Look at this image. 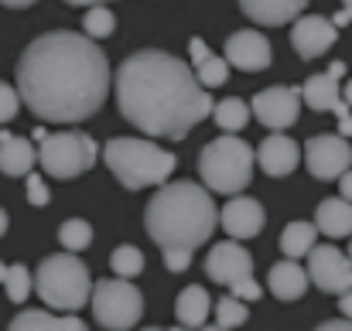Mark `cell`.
Segmentation results:
<instances>
[{"mask_svg": "<svg viewBox=\"0 0 352 331\" xmlns=\"http://www.w3.org/2000/svg\"><path fill=\"white\" fill-rule=\"evenodd\" d=\"M226 65L230 69H239V72H263L270 69V41L263 31H233L226 38V52H223Z\"/></svg>", "mask_w": 352, "mask_h": 331, "instance_id": "12", "label": "cell"}, {"mask_svg": "<svg viewBox=\"0 0 352 331\" xmlns=\"http://www.w3.org/2000/svg\"><path fill=\"white\" fill-rule=\"evenodd\" d=\"M339 308H342V318L352 321V290H346V294L339 297Z\"/></svg>", "mask_w": 352, "mask_h": 331, "instance_id": "40", "label": "cell"}, {"mask_svg": "<svg viewBox=\"0 0 352 331\" xmlns=\"http://www.w3.org/2000/svg\"><path fill=\"white\" fill-rule=\"evenodd\" d=\"M349 260H352V246H349Z\"/></svg>", "mask_w": 352, "mask_h": 331, "instance_id": "47", "label": "cell"}, {"mask_svg": "<svg viewBox=\"0 0 352 331\" xmlns=\"http://www.w3.org/2000/svg\"><path fill=\"white\" fill-rule=\"evenodd\" d=\"M315 229L325 232L329 239L352 236V202L346 198H325L315 212Z\"/></svg>", "mask_w": 352, "mask_h": 331, "instance_id": "24", "label": "cell"}, {"mask_svg": "<svg viewBox=\"0 0 352 331\" xmlns=\"http://www.w3.org/2000/svg\"><path fill=\"white\" fill-rule=\"evenodd\" d=\"M7 222H10V219H7V212H3V209H0V236H3V232H7Z\"/></svg>", "mask_w": 352, "mask_h": 331, "instance_id": "41", "label": "cell"}, {"mask_svg": "<svg viewBox=\"0 0 352 331\" xmlns=\"http://www.w3.org/2000/svg\"><path fill=\"white\" fill-rule=\"evenodd\" d=\"M161 256H164V266L171 273H182L192 266V249H161Z\"/></svg>", "mask_w": 352, "mask_h": 331, "instance_id": "34", "label": "cell"}, {"mask_svg": "<svg viewBox=\"0 0 352 331\" xmlns=\"http://www.w3.org/2000/svg\"><path fill=\"white\" fill-rule=\"evenodd\" d=\"M199 331H223V328H216V325H212V328H209V325H206V328H199Z\"/></svg>", "mask_w": 352, "mask_h": 331, "instance_id": "44", "label": "cell"}, {"mask_svg": "<svg viewBox=\"0 0 352 331\" xmlns=\"http://www.w3.org/2000/svg\"><path fill=\"white\" fill-rule=\"evenodd\" d=\"M144 225L161 249H199L216 232L219 209L202 185L168 181L151 195Z\"/></svg>", "mask_w": 352, "mask_h": 331, "instance_id": "3", "label": "cell"}, {"mask_svg": "<svg viewBox=\"0 0 352 331\" xmlns=\"http://www.w3.org/2000/svg\"><path fill=\"white\" fill-rule=\"evenodd\" d=\"M89 308L96 315V325H103L107 331H130L144 315V294L130 280L107 277L93 284Z\"/></svg>", "mask_w": 352, "mask_h": 331, "instance_id": "8", "label": "cell"}, {"mask_svg": "<svg viewBox=\"0 0 352 331\" xmlns=\"http://www.w3.org/2000/svg\"><path fill=\"white\" fill-rule=\"evenodd\" d=\"M3 290H7V297H10L14 304H24V301L31 297V290H34V273H31L24 263H14V266H7Z\"/></svg>", "mask_w": 352, "mask_h": 331, "instance_id": "28", "label": "cell"}, {"mask_svg": "<svg viewBox=\"0 0 352 331\" xmlns=\"http://www.w3.org/2000/svg\"><path fill=\"white\" fill-rule=\"evenodd\" d=\"M308 284H315L325 294H346L352 290V260L339 246H318L308 253Z\"/></svg>", "mask_w": 352, "mask_h": 331, "instance_id": "10", "label": "cell"}, {"mask_svg": "<svg viewBox=\"0 0 352 331\" xmlns=\"http://www.w3.org/2000/svg\"><path fill=\"white\" fill-rule=\"evenodd\" d=\"M113 86L107 52L79 31L34 38L17 62V96L45 123H82L103 110Z\"/></svg>", "mask_w": 352, "mask_h": 331, "instance_id": "1", "label": "cell"}, {"mask_svg": "<svg viewBox=\"0 0 352 331\" xmlns=\"http://www.w3.org/2000/svg\"><path fill=\"white\" fill-rule=\"evenodd\" d=\"M315 331H352V321H346V318H336V321H322Z\"/></svg>", "mask_w": 352, "mask_h": 331, "instance_id": "36", "label": "cell"}, {"mask_svg": "<svg viewBox=\"0 0 352 331\" xmlns=\"http://www.w3.org/2000/svg\"><path fill=\"white\" fill-rule=\"evenodd\" d=\"M346 106H349V110H352V79H349V82H346Z\"/></svg>", "mask_w": 352, "mask_h": 331, "instance_id": "42", "label": "cell"}, {"mask_svg": "<svg viewBox=\"0 0 352 331\" xmlns=\"http://www.w3.org/2000/svg\"><path fill=\"white\" fill-rule=\"evenodd\" d=\"M38 164V147L28 137H14V133H0V171L7 178H28L34 174Z\"/></svg>", "mask_w": 352, "mask_h": 331, "instance_id": "18", "label": "cell"}, {"mask_svg": "<svg viewBox=\"0 0 352 331\" xmlns=\"http://www.w3.org/2000/svg\"><path fill=\"white\" fill-rule=\"evenodd\" d=\"M230 297L236 301H243V304H250V301H260V284L253 280V277H246V280H239L230 287Z\"/></svg>", "mask_w": 352, "mask_h": 331, "instance_id": "35", "label": "cell"}, {"mask_svg": "<svg viewBox=\"0 0 352 331\" xmlns=\"http://www.w3.org/2000/svg\"><path fill=\"white\" fill-rule=\"evenodd\" d=\"M103 161L113 171V178L130 192H140V188H151V185L161 188V185H168V178L178 168V157L168 147H161L154 140H140V137L107 140Z\"/></svg>", "mask_w": 352, "mask_h": 331, "instance_id": "4", "label": "cell"}, {"mask_svg": "<svg viewBox=\"0 0 352 331\" xmlns=\"http://www.w3.org/2000/svg\"><path fill=\"white\" fill-rule=\"evenodd\" d=\"M256 161H260V171L270 174V178H287L298 164H301V147L298 140H291L287 133H270L260 150H256Z\"/></svg>", "mask_w": 352, "mask_h": 331, "instance_id": "17", "label": "cell"}, {"mask_svg": "<svg viewBox=\"0 0 352 331\" xmlns=\"http://www.w3.org/2000/svg\"><path fill=\"white\" fill-rule=\"evenodd\" d=\"M308 290V270L298 260H280L270 266V294L277 301H298Z\"/></svg>", "mask_w": 352, "mask_h": 331, "instance_id": "22", "label": "cell"}, {"mask_svg": "<svg viewBox=\"0 0 352 331\" xmlns=\"http://www.w3.org/2000/svg\"><path fill=\"white\" fill-rule=\"evenodd\" d=\"M58 242H62L65 253H79L93 242V225L86 219H65L58 229Z\"/></svg>", "mask_w": 352, "mask_h": 331, "instance_id": "29", "label": "cell"}, {"mask_svg": "<svg viewBox=\"0 0 352 331\" xmlns=\"http://www.w3.org/2000/svg\"><path fill=\"white\" fill-rule=\"evenodd\" d=\"M219 225L226 229V236L236 239V242H239V239H253V236L263 232L267 212H263V205H260L256 198L236 195V198H230V202L219 209Z\"/></svg>", "mask_w": 352, "mask_h": 331, "instance_id": "15", "label": "cell"}, {"mask_svg": "<svg viewBox=\"0 0 352 331\" xmlns=\"http://www.w3.org/2000/svg\"><path fill=\"white\" fill-rule=\"evenodd\" d=\"M212 311H216V328L230 331V328H239L246 318H250V308L243 304V301H236V297H219V301H212Z\"/></svg>", "mask_w": 352, "mask_h": 331, "instance_id": "31", "label": "cell"}, {"mask_svg": "<svg viewBox=\"0 0 352 331\" xmlns=\"http://www.w3.org/2000/svg\"><path fill=\"white\" fill-rule=\"evenodd\" d=\"M342 76H346V65L342 62H332L329 72H318V76L305 79L301 103H308L315 113H336L346 103L342 100Z\"/></svg>", "mask_w": 352, "mask_h": 331, "instance_id": "16", "label": "cell"}, {"mask_svg": "<svg viewBox=\"0 0 352 331\" xmlns=\"http://www.w3.org/2000/svg\"><path fill=\"white\" fill-rule=\"evenodd\" d=\"M332 24H336V31H339V27H346V24H352V0L339 10V14H336V17H332Z\"/></svg>", "mask_w": 352, "mask_h": 331, "instance_id": "37", "label": "cell"}, {"mask_svg": "<svg viewBox=\"0 0 352 331\" xmlns=\"http://www.w3.org/2000/svg\"><path fill=\"white\" fill-rule=\"evenodd\" d=\"M34 290L52 311L76 315L93 297V277L76 253H52L34 270Z\"/></svg>", "mask_w": 352, "mask_h": 331, "instance_id": "5", "label": "cell"}, {"mask_svg": "<svg viewBox=\"0 0 352 331\" xmlns=\"http://www.w3.org/2000/svg\"><path fill=\"white\" fill-rule=\"evenodd\" d=\"M339 198L352 202V171H346V174L339 178Z\"/></svg>", "mask_w": 352, "mask_h": 331, "instance_id": "38", "label": "cell"}, {"mask_svg": "<svg viewBox=\"0 0 352 331\" xmlns=\"http://www.w3.org/2000/svg\"><path fill=\"white\" fill-rule=\"evenodd\" d=\"M82 31H86L89 41L110 38V34L117 31V14H113L110 7H103V3H93V7L82 14Z\"/></svg>", "mask_w": 352, "mask_h": 331, "instance_id": "27", "label": "cell"}, {"mask_svg": "<svg viewBox=\"0 0 352 331\" xmlns=\"http://www.w3.org/2000/svg\"><path fill=\"white\" fill-rule=\"evenodd\" d=\"M188 58H192V72H195V79H199V86H202L206 93L226 82V76H230L226 58L216 55L202 38H192V41H188Z\"/></svg>", "mask_w": 352, "mask_h": 331, "instance_id": "19", "label": "cell"}, {"mask_svg": "<svg viewBox=\"0 0 352 331\" xmlns=\"http://www.w3.org/2000/svg\"><path fill=\"white\" fill-rule=\"evenodd\" d=\"M206 273L223 284V287H233L239 280L253 277V256L250 249H243L236 239H226V242H216L206 256Z\"/></svg>", "mask_w": 352, "mask_h": 331, "instance_id": "13", "label": "cell"}, {"mask_svg": "<svg viewBox=\"0 0 352 331\" xmlns=\"http://www.w3.org/2000/svg\"><path fill=\"white\" fill-rule=\"evenodd\" d=\"M243 14L263 27H280L305 14V0H243Z\"/></svg>", "mask_w": 352, "mask_h": 331, "instance_id": "20", "label": "cell"}, {"mask_svg": "<svg viewBox=\"0 0 352 331\" xmlns=\"http://www.w3.org/2000/svg\"><path fill=\"white\" fill-rule=\"evenodd\" d=\"M144 331H164V328H144Z\"/></svg>", "mask_w": 352, "mask_h": 331, "instance_id": "46", "label": "cell"}, {"mask_svg": "<svg viewBox=\"0 0 352 331\" xmlns=\"http://www.w3.org/2000/svg\"><path fill=\"white\" fill-rule=\"evenodd\" d=\"M315 222H287V229L280 232V253L287 260H301L315 249Z\"/></svg>", "mask_w": 352, "mask_h": 331, "instance_id": "25", "label": "cell"}, {"mask_svg": "<svg viewBox=\"0 0 352 331\" xmlns=\"http://www.w3.org/2000/svg\"><path fill=\"white\" fill-rule=\"evenodd\" d=\"M212 119L219 123V130H226V133L233 137V133H239V130L250 123V106H246L243 100H236V96H226V100L216 103Z\"/></svg>", "mask_w": 352, "mask_h": 331, "instance_id": "26", "label": "cell"}, {"mask_svg": "<svg viewBox=\"0 0 352 331\" xmlns=\"http://www.w3.org/2000/svg\"><path fill=\"white\" fill-rule=\"evenodd\" d=\"M17 113H21V96H17V89H14L10 82L0 79V126L10 123Z\"/></svg>", "mask_w": 352, "mask_h": 331, "instance_id": "32", "label": "cell"}, {"mask_svg": "<svg viewBox=\"0 0 352 331\" xmlns=\"http://www.w3.org/2000/svg\"><path fill=\"white\" fill-rule=\"evenodd\" d=\"M253 164H256V150L246 140L230 137V133L209 140L199 154V174L206 181V192L233 195V198L250 185Z\"/></svg>", "mask_w": 352, "mask_h": 331, "instance_id": "6", "label": "cell"}, {"mask_svg": "<svg viewBox=\"0 0 352 331\" xmlns=\"http://www.w3.org/2000/svg\"><path fill=\"white\" fill-rule=\"evenodd\" d=\"M305 164L311 178L318 181H339L346 171H352V147L339 133H318L305 144Z\"/></svg>", "mask_w": 352, "mask_h": 331, "instance_id": "9", "label": "cell"}, {"mask_svg": "<svg viewBox=\"0 0 352 331\" xmlns=\"http://www.w3.org/2000/svg\"><path fill=\"white\" fill-rule=\"evenodd\" d=\"M110 270L117 273L120 280H130V277H137L140 270H144V253L137 249V246H130V242H123L113 249V256H110Z\"/></svg>", "mask_w": 352, "mask_h": 331, "instance_id": "30", "label": "cell"}, {"mask_svg": "<svg viewBox=\"0 0 352 331\" xmlns=\"http://www.w3.org/2000/svg\"><path fill=\"white\" fill-rule=\"evenodd\" d=\"M7 280V263H0V284Z\"/></svg>", "mask_w": 352, "mask_h": 331, "instance_id": "43", "label": "cell"}, {"mask_svg": "<svg viewBox=\"0 0 352 331\" xmlns=\"http://www.w3.org/2000/svg\"><path fill=\"white\" fill-rule=\"evenodd\" d=\"M113 93L123 119L157 140H182L216 110L212 96L199 86L192 65L168 52L144 48L123 58L113 76Z\"/></svg>", "mask_w": 352, "mask_h": 331, "instance_id": "2", "label": "cell"}, {"mask_svg": "<svg viewBox=\"0 0 352 331\" xmlns=\"http://www.w3.org/2000/svg\"><path fill=\"white\" fill-rule=\"evenodd\" d=\"M31 140H38V161H41V171L52 174V178H79L86 174L100 150H96V140L82 130H58V133H48L41 126H34Z\"/></svg>", "mask_w": 352, "mask_h": 331, "instance_id": "7", "label": "cell"}, {"mask_svg": "<svg viewBox=\"0 0 352 331\" xmlns=\"http://www.w3.org/2000/svg\"><path fill=\"white\" fill-rule=\"evenodd\" d=\"M164 331H192V328H178V325H175V328H164Z\"/></svg>", "mask_w": 352, "mask_h": 331, "instance_id": "45", "label": "cell"}, {"mask_svg": "<svg viewBox=\"0 0 352 331\" xmlns=\"http://www.w3.org/2000/svg\"><path fill=\"white\" fill-rule=\"evenodd\" d=\"M7 331H89V325L76 315H52V311L28 308V311L14 315Z\"/></svg>", "mask_w": 352, "mask_h": 331, "instance_id": "21", "label": "cell"}, {"mask_svg": "<svg viewBox=\"0 0 352 331\" xmlns=\"http://www.w3.org/2000/svg\"><path fill=\"white\" fill-rule=\"evenodd\" d=\"M339 137H346V140L352 137V113H342V116H339Z\"/></svg>", "mask_w": 352, "mask_h": 331, "instance_id": "39", "label": "cell"}, {"mask_svg": "<svg viewBox=\"0 0 352 331\" xmlns=\"http://www.w3.org/2000/svg\"><path fill=\"white\" fill-rule=\"evenodd\" d=\"M24 181H28V202L38 205V209H45V205L52 202V192H48V185L41 181V174L34 171V174H28Z\"/></svg>", "mask_w": 352, "mask_h": 331, "instance_id": "33", "label": "cell"}, {"mask_svg": "<svg viewBox=\"0 0 352 331\" xmlns=\"http://www.w3.org/2000/svg\"><path fill=\"white\" fill-rule=\"evenodd\" d=\"M339 41V31L332 24V17H322V14H301L294 24H291V45L301 58H318L325 55L332 45Z\"/></svg>", "mask_w": 352, "mask_h": 331, "instance_id": "14", "label": "cell"}, {"mask_svg": "<svg viewBox=\"0 0 352 331\" xmlns=\"http://www.w3.org/2000/svg\"><path fill=\"white\" fill-rule=\"evenodd\" d=\"M250 113H253L263 126H270L274 133H280V130H287V126L298 123L301 89H294V86H270V89H263V93L253 96Z\"/></svg>", "mask_w": 352, "mask_h": 331, "instance_id": "11", "label": "cell"}, {"mask_svg": "<svg viewBox=\"0 0 352 331\" xmlns=\"http://www.w3.org/2000/svg\"><path fill=\"white\" fill-rule=\"evenodd\" d=\"M209 311H212V297H209L206 287H199V284L185 287V290L178 294V301H175V318H178L182 328H192V331L206 328Z\"/></svg>", "mask_w": 352, "mask_h": 331, "instance_id": "23", "label": "cell"}]
</instances>
